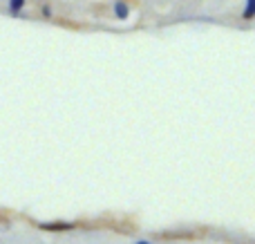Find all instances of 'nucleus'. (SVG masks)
<instances>
[{"label":"nucleus","mask_w":255,"mask_h":244,"mask_svg":"<svg viewBox=\"0 0 255 244\" xmlns=\"http://www.w3.org/2000/svg\"><path fill=\"white\" fill-rule=\"evenodd\" d=\"M115 16L119 18V20H126V18L130 16V7H128L126 2H121V0H119V2L115 4Z\"/></svg>","instance_id":"f257e3e1"},{"label":"nucleus","mask_w":255,"mask_h":244,"mask_svg":"<svg viewBox=\"0 0 255 244\" xmlns=\"http://www.w3.org/2000/svg\"><path fill=\"white\" fill-rule=\"evenodd\" d=\"M22 7H25V0H9V11H11L13 16H18V13L22 11Z\"/></svg>","instance_id":"f03ea898"},{"label":"nucleus","mask_w":255,"mask_h":244,"mask_svg":"<svg viewBox=\"0 0 255 244\" xmlns=\"http://www.w3.org/2000/svg\"><path fill=\"white\" fill-rule=\"evenodd\" d=\"M247 20L255 18V0H247V7H244V13H242Z\"/></svg>","instance_id":"7ed1b4c3"},{"label":"nucleus","mask_w":255,"mask_h":244,"mask_svg":"<svg viewBox=\"0 0 255 244\" xmlns=\"http://www.w3.org/2000/svg\"><path fill=\"white\" fill-rule=\"evenodd\" d=\"M43 229H47V231H61V229H72L70 222H63V224H40Z\"/></svg>","instance_id":"20e7f679"},{"label":"nucleus","mask_w":255,"mask_h":244,"mask_svg":"<svg viewBox=\"0 0 255 244\" xmlns=\"http://www.w3.org/2000/svg\"><path fill=\"white\" fill-rule=\"evenodd\" d=\"M136 244H150L148 240H139V242H136Z\"/></svg>","instance_id":"39448f33"}]
</instances>
